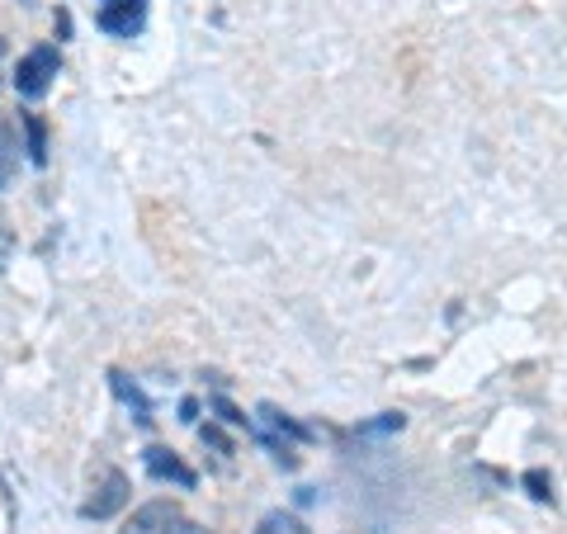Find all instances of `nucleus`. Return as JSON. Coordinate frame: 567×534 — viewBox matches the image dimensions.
<instances>
[{
	"label": "nucleus",
	"instance_id": "1",
	"mask_svg": "<svg viewBox=\"0 0 567 534\" xmlns=\"http://www.w3.org/2000/svg\"><path fill=\"white\" fill-rule=\"evenodd\" d=\"M58 66H62V58H58V48H48V43L24 52L20 71H14V91H20L24 100H43L52 91V76H58Z\"/></svg>",
	"mask_w": 567,
	"mask_h": 534
},
{
	"label": "nucleus",
	"instance_id": "2",
	"mask_svg": "<svg viewBox=\"0 0 567 534\" xmlns=\"http://www.w3.org/2000/svg\"><path fill=\"white\" fill-rule=\"evenodd\" d=\"M123 506H128V473L104 469L95 496L85 502V515H91V521H110V515H118Z\"/></svg>",
	"mask_w": 567,
	"mask_h": 534
},
{
	"label": "nucleus",
	"instance_id": "3",
	"mask_svg": "<svg viewBox=\"0 0 567 534\" xmlns=\"http://www.w3.org/2000/svg\"><path fill=\"white\" fill-rule=\"evenodd\" d=\"M175 521H181V506L175 502H147L142 511H133V521L123 534H166Z\"/></svg>",
	"mask_w": 567,
	"mask_h": 534
},
{
	"label": "nucleus",
	"instance_id": "4",
	"mask_svg": "<svg viewBox=\"0 0 567 534\" xmlns=\"http://www.w3.org/2000/svg\"><path fill=\"white\" fill-rule=\"evenodd\" d=\"M142 464H147V473H152V477H162V483L194 487V469H185V464H181V459H175L171 450H156V444H152V450L142 454Z\"/></svg>",
	"mask_w": 567,
	"mask_h": 534
},
{
	"label": "nucleus",
	"instance_id": "5",
	"mask_svg": "<svg viewBox=\"0 0 567 534\" xmlns=\"http://www.w3.org/2000/svg\"><path fill=\"white\" fill-rule=\"evenodd\" d=\"M100 29L118 33V39H133L142 29V10H100Z\"/></svg>",
	"mask_w": 567,
	"mask_h": 534
},
{
	"label": "nucleus",
	"instance_id": "6",
	"mask_svg": "<svg viewBox=\"0 0 567 534\" xmlns=\"http://www.w3.org/2000/svg\"><path fill=\"white\" fill-rule=\"evenodd\" d=\"M14 166H20V142H14V129L6 123L0 129V189L14 181Z\"/></svg>",
	"mask_w": 567,
	"mask_h": 534
},
{
	"label": "nucleus",
	"instance_id": "7",
	"mask_svg": "<svg viewBox=\"0 0 567 534\" xmlns=\"http://www.w3.org/2000/svg\"><path fill=\"white\" fill-rule=\"evenodd\" d=\"M110 379H114V393L133 407V417H137V421H152V412H147V398H142L137 388H128V379H123V373H110Z\"/></svg>",
	"mask_w": 567,
	"mask_h": 534
},
{
	"label": "nucleus",
	"instance_id": "8",
	"mask_svg": "<svg viewBox=\"0 0 567 534\" xmlns=\"http://www.w3.org/2000/svg\"><path fill=\"white\" fill-rule=\"evenodd\" d=\"M24 133H29V162L43 166L48 162V133H43V123L39 119H24Z\"/></svg>",
	"mask_w": 567,
	"mask_h": 534
},
{
	"label": "nucleus",
	"instance_id": "9",
	"mask_svg": "<svg viewBox=\"0 0 567 534\" xmlns=\"http://www.w3.org/2000/svg\"><path fill=\"white\" fill-rule=\"evenodd\" d=\"M525 487H529V496H535V502H548V477H544L539 469L525 473Z\"/></svg>",
	"mask_w": 567,
	"mask_h": 534
},
{
	"label": "nucleus",
	"instance_id": "10",
	"mask_svg": "<svg viewBox=\"0 0 567 534\" xmlns=\"http://www.w3.org/2000/svg\"><path fill=\"white\" fill-rule=\"evenodd\" d=\"M166 534H208V530H204L199 521H185V515H181V521H175V525H171Z\"/></svg>",
	"mask_w": 567,
	"mask_h": 534
},
{
	"label": "nucleus",
	"instance_id": "11",
	"mask_svg": "<svg viewBox=\"0 0 567 534\" xmlns=\"http://www.w3.org/2000/svg\"><path fill=\"white\" fill-rule=\"evenodd\" d=\"M218 412H223V421H233V425H246V417L237 412V407H233V402H218Z\"/></svg>",
	"mask_w": 567,
	"mask_h": 534
},
{
	"label": "nucleus",
	"instance_id": "12",
	"mask_svg": "<svg viewBox=\"0 0 567 534\" xmlns=\"http://www.w3.org/2000/svg\"><path fill=\"white\" fill-rule=\"evenodd\" d=\"M204 440L213 444V450H223V454H233V450H227V440H223V431H213V425H208V431H204Z\"/></svg>",
	"mask_w": 567,
	"mask_h": 534
},
{
	"label": "nucleus",
	"instance_id": "13",
	"mask_svg": "<svg viewBox=\"0 0 567 534\" xmlns=\"http://www.w3.org/2000/svg\"><path fill=\"white\" fill-rule=\"evenodd\" d=\"M104 10H142V0H104Z\"/></svg>",
	"mask_w": 567,
	"mask_h": 534
},
{
	"label": "nucleus",
	"instance_id": "14",
	"mask_svg": "<svg viewBox=\"0 0 567 534\" xmlns=\"http://www.w3.org/2000/svg\"><path fill=\"white\" fill-rule=\"evenodd\" d=\"M6 246H10V242H6V237H0V251H6Z\"/></svg>",
	"mask_w": 567,
	"mask_h": 534
}]
</instances>
